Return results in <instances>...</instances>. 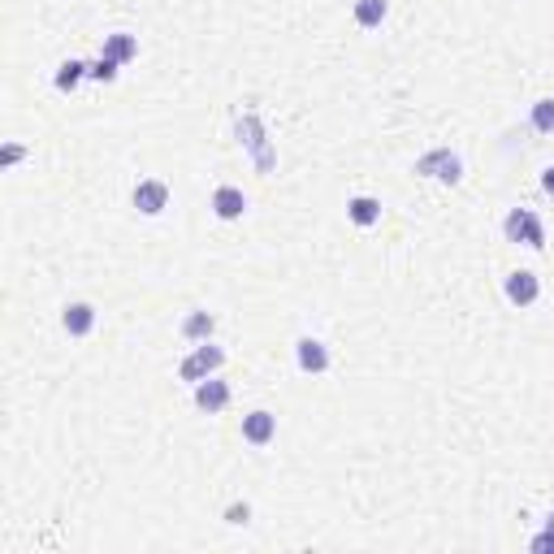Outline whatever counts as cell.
I'll return each instance as SVG.
<instances>
[{
  "mask_svg": "<svg viewBox=\"0 0 554 554\" xmlns=\"http://www.w3.org/2000/svg\"><path fill=\"white\" fill-rule=\"evenodd\" d=\"M347 217L356 221V226H377L381 221V199H373V196H351L347 199Z\"/></svg>",
  "mask_w": 554,
  "mask_h": 554,
  "instance_id": "cell-11",
  "label": "cell"
},
{
  "mask_svg": "<svg viewBox=\"0 0 554 554\" xmlns=\"http://www.w3.org/2000/svg\"><path fill=\"white\" fill-rule=\"evenodd\" d=\"M502 238H507V243H524V247H533V252H542V247H546V226H542L537 213H528V208H511L507 221H502Z\"/></svg>",
  "mask_w": 554,
  "mask_h": 554,
  "instance_id": "cell-1",
  "label": "cell"
},
{
  "mask_svg": "<svg viewBox=\"0 0 554 554\" xmlns=\"http://www.w3.org/2000/svg\"><path fill=\"white\" fill-rule=\"evenodd\" d=\"M61 329H66L69 338H87L92 329H96V308L92 303H66V312H61Z\"/></svg>",
  "mask_w": 554,
  "mask_h": 554,
  "instance_id": "cell-9",
  "label": "cell"
},
{
  "mask_svg": "<svg viewBox=\"0 0 554 554\" xmlns=\"http://www.w3.org/2000/svg\"><path fill=\"white\" fill-rule=\"evenodd\" d=\"M294 364H299V373L321 377V373H329V347L321 338H299L294 342Z\"/></svg>",
  "mask_w": 554,
  "mask_h": 554,
  "instance_id": "cell-5",
  "label": "cell"
},
{
  "mask_svg": "<svg viewBox=\"0 0 554 554\" xmlns=\"http://www.w3.org/2000/svg\"><path fill=\"white\" fill-rule=\"evenodd\" d=\"M243 438H247L252 446H269V442L277 438V416L264 412V407L247 412V416H243Z\"/></svg>",
  "mask_w": 554,
  "mask_h": 554,
  "instance_id": "cell-8",
  "label": "cell"
},
{
  "mask_svg": "<svg viewBox=\"0 0 554 554\" xmlns=\"http://www.w3.org/2000/svg\"><path fill=\"white\" fill-rule=\"evenodd\" d=\"M87 78H96V83H113V78H117V61H113V57H100V61H92Z\"/></svg>",
  "mask_w": 554,
  "mask_h": 554,
  "instance_id": "cell-17",
  "label": "cell"
},
{
  "mask_svg": "<svg viewBox=\"0 0 554 554\" xmlns=\"http://www.w3.org/2000/svg\"><path fill=\"white\" fill-rule=\"evenodd\" d=\"M196 407L199 412H226L229 407V381H221V377H204V381H196Z\"/></svg>",
  "mask_w": 554,
  "mask_h": 554,
  "instance_id": "cell-7",
  "label": "cell"
},
{
  "mask_svg": "<svg viewBox=\"0 0 554 554\" xmlns=\"http://www.w3.org/2000/svg\"><path fill=\"white\" fill-rule=\"evenodd\" d=\"M533 131L537 134H554V100H537L533 104Z\"/></svg>",
  "mask_w": 554,
  "mask_h": 554,
  "instance_id": "cell-16",
  "label": "cell"
},
{
  "mask_svg": "<svg viewBox=\"0 0 554 554\" xmlns=\"http://www.w3.org/2000/svg\"><path fill=\"white\" fill-rule=\"evenodd\" d=\"M416 173L438 178V182H446V187H459V178H463V161H459L451 148H433V152H424L421 161H416Z\"/></svg>",
  "mask_w": 554,
  "mask_h": 554,
  "instance_id": "cell-3",
  "label": "cell"
},
{
  "mask_svg": "<svg viewBox=\"0 0 554 554\" xmlns=\"http://www.w3.org/2000/svg\"><path fill=\"white\" fill-rule=\"evenodd\" d=\"M87 69H92L87 61H74V57H69V61H61L57 78H52V83H57V92H74V87L87 78Z\"/></svg>",
  "mask_w": 554,
  "mask_h": 554,
  "instance_id": "cell-15",
  "label": "cell"
},
{
  "mask_svg": "<svg viewBox=\"0 0 554 554\" xmlns=\"http://www.w3.org/2000/svg\"><path fill=\"white\" fill-rule=\"evenodd\" d=\"M221 364H226V351L208 338V342H199L196 351L178 364V377H182V381H204V377H217Z\"/></svg>",
  "mask_w": 554,
  "mask_h": 554,
  "instance_id": "cell-2",
  "label": "cell"
},
{
  "mask_svg": "<svg viewBox=\"0 0 554 554\" xmlns=\"http://www.w3.org/2000/svg\"><path fill=\"white\" fill-rule=\"evenodd\" d=\"M542 191L554 196V165H550V169H542Z\"/></svg>",
  "mask_w": 554,
  "mask_h": 554,
  "instance_id": "cell-21",
  "label": "cell"
},
{
  "mask_svg": "<svg viewBox=\"0 0 554 554\" xmlns=\"http://www.w3.org/2000/svg\"><path fill=\"white\" fill-rule=\"evenodd\" d=\"M528 550L533 554H554V533H537V537L528 542Z\"/></svg>",
  "mask_w": 554,
  "mask_h": 554,
  "instance_id": "cell-19",
  "label": "cell"
},
{
  "mask_svg": "<svg viewBox=\"0 0 554 554\" xmlns=\"http://www.w3.org/2000/svg\"><path fill=\"white\" fill-rule=\"evenodd\" d=\"M252 520V507L247 502H234V507H226V524H247Z\"/></svg>",
  "mask_w": 554,
  "mask_h": 554,
  "instance_id": "cell-18",
  "label": "cell"
},
{
  "mask_svg": "<svg viewBox=\"0 0 554 554\" xmlns=\"http://www.w3.org/2000/svg\"><path fill=\"white\" fill-rule=\"evenodd\" d=\"M22 157H27V148H22V143H9V148L0 152V165H18Z\"/></svg>",
  "mask_w": 554,
  "mask_h": 554,
  "instance_id": "cell-20",
  "label": "cell"
},
{
  "mask_svg": "<svg viewBox=\"0 0 554 554\" xmlns=\"http://www.w3.org/2000/svg\"><path fill=\"white\" fill-rule=\"evenodd\" d=\"M100 57H113L117 66H126V61H134V57H139V39H134V35H126V31L108 35V39H104V52H100Z\"/></svg>",
  "mask_w": 554,
  "mask_h": 554,
  "instance_id": "cell-12",
  "label": "cell"
},
{
  "mask_svg": "<svg viewBox=\"0 0 554 554\" xmlns=\"http://www.w3.org/2000/svg\"><path fill=\"white\" fill-rule=\"evenodd\" d=\"M507 299H511L516 308H533V303L542 299V277H537V273H528V269L507 273Z\"/></svg>",
  "mask_w": 554,
  "mask_h": 554,
  "instance_id": "cell-6",
  "label": "cell"
},
{
  "mask_svg": "<svg viewBox=\"0 0 554 554\" xmlns=\"http://www.w3.org/2000/svg\"><path fill=\"white\" fill-rule=\"evenodd\" d=\"M213 213H217L221 221H238V217L247 213V196H243L238 187H217V191H213Z\"/></svg>",
  "mask_w": 554,
  "mask_h": 554,
  "instance_id": "cell-10",
  "label": "cell"
},
{
  "mask_svg": "<svg viewBox=\"0 0 554 554\" xmlns=\"http://www.w3.org/2000/svg\"><path fill=\"white\" fill-rule=\"evenodd\" d=\"M386 13H390V0H356V22L364 27V31L381 27Z\"/></svg>",
  "mask_w": 554,
  "mask_h": 554,
  "instance_id": "cell-14",
  "label": "cell"
},
{
  "mask_svg": "<svg viewBox=\"0 0 554 554\" xmlns=\"http://www.w3.org/2000/svg\"><path fill=\"white\" fill-rule=\"evenodd\" d=\"M131 204L143 217H161L165 208H169V187H165L161 178H143V182H134Z\"/></svg>",
  "mask_w": 554,
  "mask_h": 554,
  "instance_id": "cell-4",
  "label": "cell"
},
{
  "mask_svg": "<svg viewBox=\"0 0 554 554\" xmlns=\"http://www.w3.org/2000/svg\"><path fill=\"white\" fill-rule=\"evenodd\" d=\"M213 329H217V317H213V312H187V321H182V338H187V342H208Z\"/></svg>",
  "mask_w": 554,
  "mask_h": 554,
  "instance_id": "cell-13",
  "label": "cell"
},
{
  "mask_svg": "<svg viewBox=\"0 0 554 554\" xmlns=\"http://www.w3.org/2000/svg\"><path fill=\"white\" fill-rule=\"evenodd\" d=\"M546 533H554V511H550V516H546Z\"/></svg>",
  "mask_w": 554,
  "mask_h": 554,
  "instance_id": "cell-22",
  "label": "cell"
}]
</instances>
